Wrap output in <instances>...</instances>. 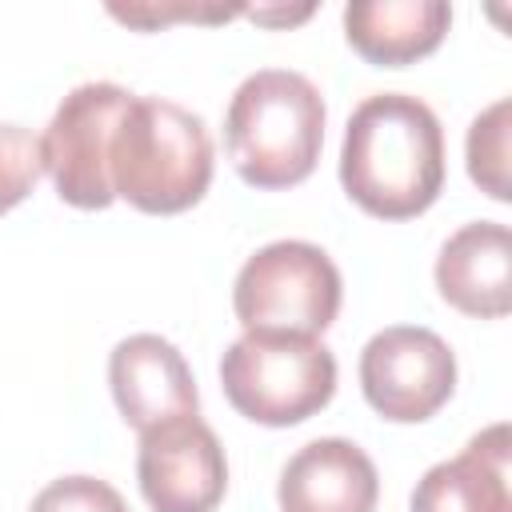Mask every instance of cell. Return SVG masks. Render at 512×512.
I'll use <instances>...</instances> for the list:
<instances>
[{
    "label": "cell",
    "instance_id": "1",
    "mask_svg": "<svg viewBox=\"0 0 512 512\" xmlns=\"http://www.w3.org/2000/svg\"><path fill=\"white\" fill-rule=\"evenodd\" d=\"M340 184L376 220H412L444 188V128L408 92H376L348 116L340 144Z\"/></svg>",
    "mask_w": 512,
    "mask_h": 512
},
{
    "label": "cell",
    "instance_id": "2",
    "mask_svg": "<svg viewBox=\"0 0 512 512\" xmlns=\"http://www.w3.org/2000/svg\"><path fill=\"white\" fill-rule=\"evenodd\" d=\"M324 120V96L304 72L260 68L244 76L224 112V148L236 176L260 192L304 184L320 160Z\"/></svg>",
    "mask_w": 512,
    "mask_h": 512
},
{
    "label": "cell",
    "instance_id": "3",
    "mask_svg": "<svg viewBox=\"0 0 512 512\" xmlns=\"http://www.w3.org/2000/svg\"><path fill=\"white\" fill-rule=\"evenodd\" d=\"M212 172V136L196 112L164 96H132L108 148L116 200L148 216H176L204 200Z\"/></svg>",
    "mask_w": 512,
    "mask_h": 512
},
{
    "label": "cell",
    "instance_id": "4",
    "mask_svg": "<svg viewBox=\"0 0 512 512\" xmlns=\"http://www.w3.org/2000/svg\"><path fill=\"white\" fill-rule=\"evenodd\" d=\"M228 404L264 428H292L336 396V356L320 336L244 332L220 356Z\"/></svg>",
    "mask_w": 512,
    "mask_h": 512
},
{
    "label": "cell",
    "instance_id": "5",
    "mask_svg": "<svg viewBox=\"0 0 512 512\" xmlns=\"http://www.w3.org/2000/svg\"><path fill=\"white\" fill-rule=\"evenodd\" d=\"M340 300V268L308 240H272L256 248L232 284V308L244 332L320 336L332 328Z\"/></svg>",
    "mask_w": 512,
    "mask_h": 512
},
{
    "label": "cell",
    "instance_id": "6",
    "mask_svg": "<svg viewBox=\"0 0 512 512\" xmlns=\"http://www.w3.org/2000/svg\"><path fill=\"white\" fill-rule=\"evenodd\" d=\"M128 104H132V92L112 80L76 84L56 104L40 136V156L64 204L84 212H104L116 200L112 176H108V148Z\"/></svg>",
    "mask_w": 512,
    "mask_h": 512
},
{
    "label": "cell",
    "instance_id": "7",
    "mask_svg": "<svg viewBox=\"0 0 512 512\" xmlns=\"http://www.w3.org/2000/svg\"><path fill=\"white\" fill-rule=\"evenodd\" d=\"M360 388L372 412L392 424L432 420L456 392V352L420 324L380 328L360 352Z\"/></svg>",
    "mask_w": 512,
    "mask_h": 512
},
{
    "label": "cell",
    "instance_id": "8",
    "mask_svg": "<svg viewBox=\"0 0 512 512\" xmlns=\"http://www.w3.org/2000/svg\"><path fill=\"white\" fill-rule=\"evenodd\" d=\"M136 480L152 512H216L228 492L224 444L200 412L156 424L140 432Z\"/></svg>",
    "mask_w": 512,
    "mask_h": 512
},
{
    "label": "cell",
    "instance_id": "9",
    "mask_svg": "<svg viewBox=\"0 0 512 512\" xmlns=\"http://www.w3.org/2000/svg\"><path fill=\"white\" fill-rule=\"evenodd\" d=\"M108 388H112V400H116L124 424L136 432H148L176 416L200 412L196 380H192L184 352L156 332L124 336L112 348Z\"/></svg>",
    "mask_w": 512,
    "mask_h": 512
},
{
    "label": "cell",
    "instance_id": "10",
    "mask_svg": "<svg viewBox=\"0 0 512 512\" xmlns=\"http://www.w3.org/2000/svg\"><path fill=\"white\" fill-rule=\"evenodd\" d=\"M276 500L280 512H376L380 472L360 444L320 436L288 456Z\"/></svg>",
    "mask_w": 512,
    "mask_h": 512
},
{
    "label": "cell",
    "instance_id": "11",
    "mask_svg": "<svg viewBox=\"0 0 512 512\" xmlns=\"http://www.w3.org/2000/svg\"><path fill=\"white\" fill-rule=\"evenodd\" d=\"M436 292L464 316L500 320L512 312V232L500 220L456 228L436 256Z\"/></svg>",
    "mask_w": 512,
    "mask_h": 512
},
{
    "label": "cell",
    "instance_id": "12",
    "mask_svg": "<svg viewBox=\"0 0 512 512\" xmlns=\"http://www.w3.org/2000/svg\"><path fill=\"white\" fill-rule=\"evenodd\" d=\"M452 24L444 0H352L344 4V36L352 52L376 68H408L432 56Z\"/></svg>",
    "mask_w": 512,
    "mask_h": 512
},
{
    "label": "cell",
    "instance_id": "13",
    "mask_svg": "<svg viewBox=\"0 0 512 512\" xmlns=\"http://www.w3.org/2000/svg\"><path fill=\"white\" fill-rule=\"evenodd\" d=\"M412 512H512L508 424L476 432L460 456L432 464L412 488Z\"/></svg>",
    "mask_w": 512,
    "mask_h": 512
},
{
    "label": "cell",
    "instance_id": "14",
    "mask_svg": "<svg viewBox=\"0 0 512 512\" xmlns=\"http://www.w3.org/2000/svg\"><path fill=\"white\" fill-rule=\"evenodd\" d=\"M508 132H512V100L500 96L496 104H488L472 124H468V140H464V156H468V176L480 192H488L492 200L508 204L512 200V180H508Z\"/></svg>",
    "mask_w": 512,
    "mask_h": 512
},
{
    "label": "cell",
    "instance_id": "15",
    "mask_svg": "<svg viewBox=\"0 0 512 512\" xmlns=\"http://www.w3.org/2000/svg\"><path fill=\"white\" fill-rule=\"evenodd\" d=\"M40 172V136H32L24 124H0V212H12L20 200H28Z\"/></svg>",
    "mask_w": 512,
    "mask_h": 512
},
{
    "label": "cell",
    "instance_id": "16",
    "mask_svg": "<svg viewBox=\"0 0 512 512\" xmlns=\"http://www.w3.org/2000/svg\"><path fill=\"white\" fill-rule=\"evenodd\" d=\"M28 512H128V504L108 480L76 472V476H60L44 484L32 496Z\"/></svg>",
    "mask_w": 512,
    "mask_h": 512
},
{
    "label": "cell",
    "instance_id": "17",
    "mask_svg": "<svg viewBox=\"0 0 512 512\" xmlns=\"http://www.w3.org/2000/svg\"><path fill=\"white\" fill-rule=\"evenodd\" d=\"M116 20H124V24H136V28H156V24H168V20H228V16H240L244 8H152V4H144V8H120V4H112L108 8Z\"/></svg>",
    "mask_w": 512,
    "mask_h": 512
},
{
    "label": "cell",
    "instance_id": "18",
    "mask_svg": "<svg viewBox=\"0 0 512 512\" xmlns=\"http://www.w3.org/2000/svg\"><path fill=\"white\" fill-rule=\"evenodd\" d=\"M244 16H252L256 24H300L312 16V4H300V8H244Z\"/></svg>",
    "mask_w": 512,
    "mask_h": 512
}]
</instances>
